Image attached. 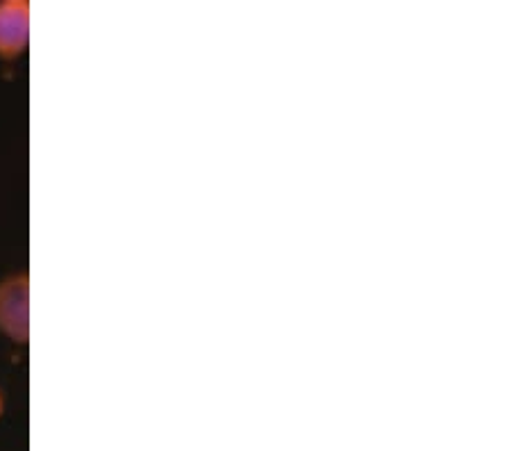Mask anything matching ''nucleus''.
Here are the masks:
<instances>
[{
	"mask_svg": "<svg viewBox=\"0 0 512 451\" xmlns=\"http://www.w3.org/2000/svg\"><path fill=\"white\" fill-rule=\"evenodd\" d=\"M0 333L14 344L30 340V278L12 274L0 283Z\"/></svg>",
	"mask_w": 512,
	"mask_h": 451,
	"instance_id": "obj_1",
	"label": "nucleus"
},
{
	"mask_svg": "<svg viewBox=\"0 0 512 451\" xmlns=\"http://www.w3.org/2000/svg\"><path fill=\"white\" fill-rule=\"evenodd\" d=\"M30 44V0H0V60H19Z\"/></svg>",
	"mask_w": 512,
	"mask_h": 451,
	"instance_id": "obj_2",
	"label": "nucleus"
},
{
	"mask_svg": "<svg viewBox=\"0 0 512 451\" xmlns=\"http://www.w3.org/2000/svg\"><path fill=\"white\" fill-rule=\"evenodd\" d=\"M5 413V399H3V392H0V417Z\"/></svg>",
	"mask_w": 512,
	"mask_h": 451,
	"instance_id": "obj_3",
	"label": "nucleus"
}]
</instances>
